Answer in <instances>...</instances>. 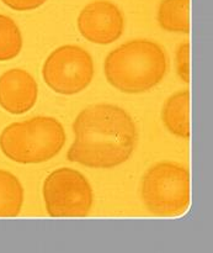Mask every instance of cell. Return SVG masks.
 Here are the masks:
<instances>
[{
    "instance_id": "12",
    "label": "cell",
    "mask_w": 213,
    "mask_h": 253,
    "mask_svg": "<svg viewBox=\"0 0 213 253\" xmlns=\"http://www.w3.org/2000/svg\"><path fill=\"white\" fill-rule=\"evenodd\" d=\"M22 49V35L11 17L0 14V61H10Z\"/></svg>"
},
{
    "instance_id": "11",
    "label": "cell",
    "mask_w": 213,
    "mask_h": 253,
    "mask_svg": "<svg viewBox=\"0 0 213 253\" xmlns=\"http://www.w3.org/2000/svg\"><path fill=\"white\" fill-rule=\"evenodd\" d=\"M24 205V188L12 173L0 169V217H16Z\"/></svg>"
},
{
    "instance_id": "6",
    "label": "cell",
    "mask_w": 213,
    "mask_h": 253,
    "mask_svg": "<svg viewBox=\"0 0 213 253\" xmlns=\"http://www.w3.org/2000/svg\"><path fill=\"white\" fill-rule=\"evenodd\" d=\"M43 81L62 95H74L90 85L94 78V61L90 53L75 44L54 49L43 63Z\"/></svg>"
},
{
    "instance_id": "2",
    "label": "cell",
    "mask_w": 213,
    "mask_h": 253,
    "mask_svg": "<svg viewBox=\"0 0 213 253\" xmlns=\"http://www.w3.org/2000/svg\"><path fill=\"white\" fill-rule=\"evenodd\" d=\"M168 59L159 43L150 40H132L107 54L104 73L108 83L127 94L144 93L164 78Z\"/></svg>"
},
{
    "instance_id": "1",
    "label": "cell",
    "mask_w": 213,
    "mask_h": 253,
    "mask_svg": "<svg viewBox=\"0 0 213 253\" xmlns=\"http://www.w3.org/2000/svg\"><path fill=\"white\" fill-rule=\"evenodd\" d=\"M74 142L68 161L96 169H110L132 156L137 128L125 109L112 104H95L81 110L73 123Z\"/></svg>"
},
{
    "instance_id": "4",
    "label": "cell",
    "mask_w": 213,
    "mask_h": 253,
    "mask_svg": "<svg viewBox=\"0 0 213 253\" xmlns=\"http://www.w3.org/2000/svg\"><path fill=\"white\" fill-rule=\"evenodd\" d=\"M190 185L186 167L174 162H160L143 175L141 197L148 211L155 216H182L191 203Z\"/></svg>"
},
{
    "instance_id": "9",
    "label": "cell",
    "mask_w": 213,
    "mask_h": 253,
    "mask_svg": "<svg viewBox=\"0 0 213 253\" xmlns=\"http://www.w3.org/2000/svg\"><path fill=\"white\" fill-rule=\"evenodd\" d=\"M162 120L173 135L184 140L190 137V93L187 89L177 91L165 100Z\"/></svg>"
},
{
    "instance_id": "10",
    "label": "cell",
    "mask_w": 213,
    "mask_h": 253,
    "mask_svg": "<svg viewBox=\"0 0 213 253\" xmlns=\"http://www.w3.org/2000/svg\"><path fill=\"white\" fill-rule=\"evenodd\" d=\"M190 0H162L158 22L163 30L177 34L190 32Z\"/></svg>"
},
{
    "instance_id": "13",
    "label": "cell",
    "mask_w": 213,
    "mask_h": 253,
    "mask_svg": "<svg viewBox=\"0 0 213 253\" xmlns=\"http://www.w3.org/2000/svg\"><path fill=\"white\" fill-rule=\"evenodd\" d=\"M175 66L177 74L185 83L190 82V44L185 41L179 44L175 53Z\"/></svg>"
},
{
    "instance_id": "5",
    "label": "cell",
    "mask_w": 213,
    "mask_h": 253,
    "mask_svg": "<svg viewBox=\"0 0 213 253\" xmlns=\"http://www.w3.org/2000/svg\"><path fill=\"white\" fill-rule=\"evenodd\" d=\"M42 194L47 214L52 217H85L93 208L90 183L73 168L52 172L44 179Z\"/></svg>"
},
{
    "instance_id": "3",
    "label": "cell",
    "mask_w": 213,
    "mask_h": 253,
    "mask_svg": "<svg viewBox=\"0 0 213 253\" xmlns=\"http://www.w3.org/2000/svg\"><path fill=\"white\" fill-rule=\"evenodd\" d=\"M66 140L63 125L57 119L35 116L6 126L0 135V150L16 163L38 165L56 157Z\"/></svg>"
},
{
    "instance_id": "8",
    "label": "cell",
    "mask_w": 213,
    "mask_h": 253,
    "mask_svg": "<svg viewBox=\"0 0 213 253\" xmlns=\"http://www.w3.org/2000/svg\"><path fill=\"white\" fill-rule=\"evenodd\" d=\"M38 86L34 77L21 68H12L0 76V106L14 115H21L34 108Z\"/></svg>"
},
{
    "instance_id": "14",
    "label": "cell",
    "mask_w": 213,
    "mask_h": 253,
    "mask_svg": "<svg viewBox=\"0 0 213 253\" xmlns=\"http://www.w3.org/2000/svg\"><path fill=\"white\" fill-rule=\"evenodd\" d=\"M6 6L16 11H30L43 5L47 0H1Z\"/></svg>"
},
{
    "instance_id": "7",
    "label": "cell",
    "mask_w": 213,
    "mask_h": 253,
    "mask_svg": "<svg viewBox=\"0 0 213 253\" xmlns=\"http://www.w3.org/2000/svg\"><path fill=\"white\" fill-rule=\"evenodd\" d=\"M81 36L96 44L117 41L125 30V19L120 7L108 0H95L86 5L78 16Z\"/></svg>"
}]
</instances>
